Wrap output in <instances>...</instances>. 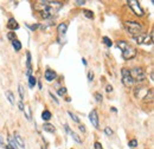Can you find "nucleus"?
I'll use <instances>...</instances> for the list:
<instances>
[{
    "label": "nucleus",
    "mask_w": 154,
    "mask_h": 149,
    "mask_svg": "<svg viewBox=\"0 0 154 149\" xmlns=\"http://www.w3.org/2000/svg\"><path fill=\"white\" fill-rule=\"evenodd\" d=\"M70 135H71V137L74 138L77 143H82V138H81V137H79V136L76 134V132H74V131H70Z\"/></svg>",
    "instance_id": "obj_20"
},
{
    "label": "nucleus",
    "mask_w": 154,
    "mask_h": 149,
    "mask_svg": "<svg viewBox=\"0 0 154 149\" xmlns=\"http://www.w3.org/2000/svg\"><path fill=\"white\" fill-rule=\"evenodd\" d=\"M134 96L137 99H142L146 102H152L153 101V90L148 87H142V85H137L134 89Z\"/></svg>",
    "instance_id": "obj_3"
},
{
    "label": "nucleus",
    "mask_w": 154,
    "mask_h": 149,
    "mask_svg": "<svg viewBox=\"0 0 154 149\" xmlns=\"http://www.w3.org/2000/svg\"><path fill=\"white\" fill-rule=\"evenodd\" d=\"M36 84H37L36 77L30 76V77H29V85H30V88H35V87H36Z\"/></svg>",
    "instance_id": "obj_19"
},
{
    "label": "nucleus",
    "mask_w": 154,
    "mask_h": 149,
    "mask_svg": "<svg viewBox=\"0 0 154 149\" xmlns=\"http://www.w3.org/2000/svg\"><path fill=\"white\" fill-rule=\"evenodd\" d=\"M18 107H19V109L23 111L24 110V104H23V102H19V104H18Z\"/></svg>",
    "instance_id": "obj_36"
},
{
    "label": "nucleus",
    "mask_w": 154,
    "mask_h": 149,
    "mask_svg": "<svg viewBox=\"0 0 154 149\" xmlns=\"http://www.w3.org/2000/svg\"><path fill=\"white\" fill-rule=\"evenodd\" d=\"M127 4H128L129 7H131L132 12L135 15H137V17H143V15H145V12L142 10V7L140 6L139 1H136V0H128Z\"/></svg>",
    "instance_id": "obj_6"
},
{
    "label": "nucleus",
    "mask_w": 154,
    "mask_h": 149,
    "mask_svg": "<svg viewBox=\"0 0 154 149\" xmlns=\"http://www.w3.org/2000/svg\"><path fill=\"white\" fill-rule=\"evenodd\" d=\"M68 26L69 24L67 21H64V23H61V24L57 26V32H58V36L62 37V36H65L67 33V30H68Z\"/></svg>",
    "instance_id": "obj_10"
},
{
    "label": "nucleus",
    "mask_w": 154,
    "mask_h": 149,
    "mask_svg": "<svg viewBox=\"0 0 154 149\" xmlns=\"http://www.w3.org/2000/svg\"><path fill=\"white\" fill-rule=\"evenodd\" d=\"M121 74H122V84L126 88H132L133 84H134V81L131 76V72H129V69L123 68L122 70H121Z\"/></svg>",
    "instance_id": "obj_7"
},
{
    "label": "nucleus",
    "mask_w": 154,
    "mask_h": 149,
    "mask_svg": "<svg viewBox=\"0 0 154 149\" xmlns=\"http://www.w3.org/2000/svg\"><path fill=\"white\" fill-rule=\"evenodd\" d=\"M93 79H94V72L89 71V72H88V81H89V82H93Z\"/></svg>",
    "instance_id": "obj_30"
},
{
    "label": "nucleus",
    "mask_w": 154,
    "mask_h": 149,
    "mask_svg": "<svg viewBox=\"0 0 154 149\" xmlns=\"http://www.w3.org/2000/svg\"><path fill=\"white\" fill-rule=\"evenodd\" d=\"M62 7H63L62 1L44 0V1H37V4H36V10L40 13V17L44 19H49V18L53 17Z\"/></svg>",
    "instance_id": "obj_1"
},
{
    "label": "nucleus",
    "mask_w": 154,
    "mask_h": 149,
    "mask_svg": "<svg viewBox=\"0 0 154 149\" xmlns=\"http://www.w3.org/2000/svg\"><path fill=\"white\" fill-rule=\"evenodd\" d=\"M18 90H19V95H20V99L23 101V99H24V88L21 87V85H19V87H18Z\"/></svg>",
    "instance_id": "obj_27"
},
{
    "label": "nucleus",
    "mask_w": 154,
    "mask_h": 149,
    "mask_svg": "<svg viewBox=\"0 0 154 149\" xmlns=\"http://www.w3.org/2000/svg\"><path fill=\"white\" fill-rule=\"evenodd\" d=\"M68 114H69V116L71 117V120H74L76 123H79V119H78V117H77L75 114H72L71 111H68Z\"/></svg>",
    "instance_id": "obj_25"
},
{
    "label": "nucleus",
    "mask_w": 154,
    "mask_h": 149,
    "mask_svg": "<svg viewBox=\"0 0 154 149\" xmlns=\"http://www.w3.org/2000/svg\"><path fill=\"white\" fill-rule=\"evenodd\" d=\"M42 119H43V121H49L51 119V113L49 110H44L42 114Z\"/></svg>",
    "instance_id": "obj_18"
},
{
    "label": "nucleus",
    "mask_w": 154,
    "mask_h": 149,
    "mask_svg": "<svg viewBox=\"0 0 154 149\" xmlns=\"http://www.w3.org/2000/svg\"><path fill=\"white\" fill-rule=\"evenodd\" d=\"M106 90H107L108 92H110V91H113V87H111V85H107V88H106Z\"/></svg>",
    "instance_id": "obj_37"
},
{
    "label": "nucleus",
    "mask_w": 154,
    "mask_h": 149,
    "mask_svg": "<svg viewBox=\"0 0 154 149\" xmlns=\"http://www.w3.org/2000/svg\"><path fill=\"white\" fill-rule=\"evenodd\" d=\"M94 97H95L96 102H102V99H103V96L101 95L100 92H95V93H94Z\"/></svg>",
    "instance_id": "obj_24"
},
{
    "label": "nucleus",
    "mask_w": 154,
    "mask_h": 149,
    "mask_svg": "<svg viewBox=\"0 0 154 149\" xmlns=\"http://www.w3.org/2000/svg\"><path fill=\"white\" fill-rule=\"evenodd\" d=\"M5 149H15L13 146H11V144H7L6 147H5Z\"/></svg>",
    "instance_id": "obj_39"
},
{
    "label": "nucleus",
    "mask_w": 154,
    "mask_h": 149,
    "mask_svg": "<svg viewBox=\"0 0 154 149\" xmlns=\"http://www.w3.org/2000/svg\"><path fill=\"white\" fill-rule=\"evenodd\" d=\"M87 1H85V0H82V1H79V0H78V1H76V5L77 6H82V5H84Z\"/></svg>",
    "instance_id": "obj_34"
},
{
    "label": "nucleus",
    "mask_w": 154,
    "mask_h": 149,
    "mask_svg": "<svg viewBox=\"0 0 154 149\" xmlns=\"http://www.w3.org/2000/svg\"><path fill=\"white\" fill-rule=\"evenodd\" d=\"M78 128H79V130L82 131V132H85V131H87V129H85V127H84L83 124H79V127H78Z\"/></svg>",
    "instance_id": "obj_33"
},
{
    "label": "nucleus",
    "mask_w": 154,
    "mask_h": 149,
    "mask_svg": "<svg viewBox=\"0 0 154 149\" xmlns=\"http://www.w3.org/2000/svg\"><path fill=\"white\" fill-rule=\"evenodd\" d=\"M102 40H103L104 44L108 46V48H110V46L113 45V42L110 40V38H108V37H103V38H102Z\"/></svg>",
    "instance_id": "obj_21"
},
{
    "label": "nucleus",
    "mask_w": 154,
    "mask_h": 149,
    "mask_svg": "<svg viewBox=\"0 0 154 149\" xmlns=\"http://www.w3.org/2000/svg\"><path fill=\"white\" fill-rule=\"evenodd\" d=\"M50 96H51V97L55 99V102H56V103H58V99H57V98H56V97L53 96V93H52V92H50Z\"/></svg>",
    "instance_id": "obj_38"
},
{
    "label": "nucleus",
    "mask_w": 154,
    "mask_h": 149,
    "mask_svg": "<svg viewBox=\"0 0 154 149\" xmlns=\"http://www.w3.org/2000/svg\"><path fill=\"white\" fill-rule=\"evenodd\" d=\"M12 46L14 48L15 51H20L21 50V44H20V42L18 40V39H14V40L12 42Z\"/></svg>",
    "instance_id": "obj_15"
},
{
    "label": "nucleus",
    "mask_w": 154,
    "mask_h": 149,
    "mask_svg": "<svg viewBox=\"0 0 154 149\" xmlns=\"http://www.w3.org/2000/svg\"><path fill=\"white\" fill-rule=\"evenodd\" d=\"M94 148H95V149H103L100 142H95V143H94Z\"/></svg>",
    "instance_id": "obj_32"
},
{
    "label": "nucleus",
    "mask_w": 154,
    "mask_h": 149,
    "mask_svg": "<svg viewBox=\"0 0 154 149\" xmlns=\"http://www.w3.org/2000/svg\"><path fill=\"white\" fill-rule=\"evenodd\" d=\"M42 149H46V147H45V146H43V147H42Z\"/></svg>",
    "instance_id": "obj_41"
},
{
    "label": "nucleus",
    "mask_w": 154,
    "mask_h": 149,
    "mask_svg": "<svg viewBox=\"0 0 154 149\" xmlns=\"http://www.w3.org/2000/svg\"><path fill=\"white\" fill-rule=\"evenodd\" d=\"M7 27H9L10 30H18L19 28V25L17 20H15L14 18H10L9 19V23H7Z\"/></svg>",
    "instance_id": "obj_12"
},
{
    "label": "nucleus",
    "mask_w": 154,
    "mask_h": 149,
    "mask_svg": "<svg viewBox=\"0 0 154 149\" xmlns=\"http://www.w3.org/2000/svg\"><path fill=\"white\" fill-rule=\"evenodd\" d=\"M24 113H25V116H26V119L27 120H31V109H30V107L26 104V105H24V110H23Z\"/></svg>",
    "instance_id": "obj_17"
},
{
    "label": "nucleus",
    "mask_w": 154,
    "mask_h": 149,
    "mask_svg": "<svg viewBox=\"0 0 154 149\" xmlns=\"http://www.w3.org/2000/svg\"><path fill=\"white\" fill-rule=\"evenodd\" d=\"M82 60H83V64H84V65H87V64H88V63H87V60H85V59H84V58H83V59H82Z\"/></svg>",
    "instance_id": "obj_40"
},
{
    "label": "nucleus",
    "mask_w": 154,
    "mask_h": 149,
    "mask_svg": "<svg viewBox=\"0 0 154 149\" xmlns=\"http://www.w3.org/2000/svg\"><path fill=\"white\" fill-rule=\"evenodd\" d=\"M104 132H106V135H108V136H111L113 134H114V131L111 130L110 127H106V129H104Z\"/></svg>",
    "instance_id": "obj_26"
},
{
    "label": "nucleus",
    "mask_w": 154,
    "mask_h": 149,
    "mask_svg": "<svg viewBox=\"0 0 154 149\" xmlns=\"http://www.w3.org/2000/svg\"><path fill=\"white\" fill-rule=\"evenodd\" d=\"M7 38H9L10 40H12V42H13L14 39H15V33H14V32H10L9 34H7Z\"/></svg>",
    "instance_id": "obj_29"
},
{
    "label": "nucleus",
    "mask_w": 154,
    "mask_h": 149,
    "mask_svg": "<svg viewBox=\"0 0 154 149\" xmlns=\"http://www.w3.org/2000/svg\"><path fill=\"white\" fill-rule=\"evenodd\" d=\"M129 72H131V76L133 78L134 83H143L146 81V74L145 71L141 69V68H135V69H132L129 70Z\"/></svg>",
    "instance_id": "obj_5"
},
{
    "label": "nucleus",
    "mask_w": 154,
    "mask_h": 149,
    "mask_svg": "<svg viewBox=\"0 0 154 149\" xmlns=\"http://www.w3.org/2000/svg\"><path fill=\"white\" fill-rule=\"evenodd\" d=\"M27 26H29V27H30L32 31H35L36 28H38V26H39V25H27Z\"/></svg>",
    "instance_id": "obj_35"
},
{
    "label": "nucleus",
    "mask_w": 154,
    "mask_h": 149,
    "mask_svg": "<svg viewBox=\"0 0 154 149\" xmlns=\"http://www.w3.org/2000/svg\"><path fill=\"white\" fill-rule=\"evenodd\" d=\"M116 45L122 51V57L125 60H131L136 56V49L131 44H128L126 40H117Z\"/></svg>",
    "instance_id": "obj_2"
},
{
    "label": "nucleus",
    "mask_w": 154,
    "mask_h": 149,
    "mask_svg": "<svg viewBox=\"0 0 154 149\" xmlns=\"http://www.w3.org/2000/svg\"><path fill=\"white\" fill-rule=\"evenodd\" d=\"M125 27H126L127 32L129 34H132L133 37L137 36V34H141V32H142V25L140 24L139 21H134V20L126 21L125 23Z\"/></svg>",
    "instance_id": "obj_4"
},
{
    "label": "nucleus",
    "mask_w": 154,
    "mask_h": 149,
    "mask_svg": "<svg viewBox=\"0 0 154 149\" xmlns=\"http://www.w3.org/2000/svg\"><path fill=\"white\" fill-rule=\"evenodd\" d=\"M5 95H6V98L9 99L10 103H11V104H14V96H13L12 91H6V92H5Z\"/></svg>",
    "instance_id": "obj_16"
},
{
    "label": "nucleus",
    "mask_w": 154,
    "mask_h": 149,
    "mask_svg": "<svg viewBox=\"0 0 154 149\" xmlns=\"http://www.w3.org/2000/svg\"><path fill=\"white\" fill-rule=\"evenodd\" d=\"M83 13H84V15L87 18H89V19H93L94 18V13L91 12V11H89V10H84L83 11Z\"/></svg>",
    "instance_id": "obj_23"
},
{
    "label": "nucleus",
    "mask_w": 154,
    "mask_h": 149,
    "mask_svg": "<svg viewBox=\"0 0 154 149\" xmlns=\"http://www.w3.org/2000/svg\"><path fill=\"white\" fill-rule=\"evenodd\" d=\"M133 39L137 43V44H146V45H148V44H152L153 42V38H152V34L148 36V34H137V36H134Z\"/></svg>",
    "instance_id": "obj_8"
},
{
    "label": "nucleus",
    "mask_w": 154,
    "mask_h": 149,
    "mask_svg": "<svg viewBox=\"0 0 154 149\" xmlns=\"http://www.w3.org/2000/svg\"><path fill=\"white\" fill-rule=\"evenodd\" d=\"M89 120H90L91 124L94 125V127L96 129H99V115H97V111L96 109H93V110L90 111V114H89Z\"/></svg>",
    "instance_id": "obj_9"
},
{
    "label": "nucleus",
    "mask_w": 154,
    "mask_h": 149,
    "mask_svg": "<svg viewBox=\"0 0 154 149\" xmlns=\"http://www.w3.org/2000/svg\"><path fill=\"white\" fill-rule=\"evenodd\" d=\"M128 144L131 146L132 148H135V147L137 146V141H136V140H131V141L128 142Z\"/></svg>",
    "instance_id": "obj_28"
},
{
    "label": "nucleus",
    "mask_w": 154,
    "mask_h": 149,
    "mask_svg": "<svg viewBox=\"0 0 154 149\" xmlns=\"http://www.w3.org/2000/svg\"><path fill=\"white\" fill-rule=\"evenodd\" d=\"M44 76H45V79H46L47 82H52V81L56 79V77H57V74H56L53 70L47 69L46 71H45V74H44Z\"/></svg>",
    "instance_id": "obj_11"
},
{
    "label": "nucleus",
    "mask_w": 154,
    "mask_h": 149,
    "mask_svg": "<svg viewBox=\"0 0 154 149\" xmlns=\"http://www.w3.org/2000/svg\"><path fill=\"white\" fill-rule=\"evenodd\" d=\"M43 129H44V131H47V132H55L56 131V128L53 127L52 124H50V123H45L44 125H43Z\"/></svg>",
    "instance_id": "obj_14"
},
{
    "label": "nucleus",
    "mask_w": 154,
    "mask_h": 149,
    "mask_svg": "<svg viewBox=\"0 0 154 149\" xmlns=\"http://www.w3.org/2000/svg\"><path fill=\"white\" fill-rule=\"evenodd\" d=\"M64 93H67V89H65V88H61V89H58V95L63 96Z\"/></svg>",
    "instance_id": "obj_31"
},
{
    "label": "nucleus",
    "mask_w": 154,
    "mask_h": 149,
    "mask_svg": "<svg viewBox=\"0 0 154 149\" xmlns=\"http://www.w3.org/2000/svg\"><path fill=\"white\" fill-rule=\"evenodd\" d=\"M14 140H15V144L19 146L20 148H25V143H24V141L21 138V136L18 134V132H14Z\"/></svg>",
    "instance_id": "obj_13"
},
{
    "label": "nucleus",
    "mask_w": 154,
    "mask_h": 149,
    "mask_svg": "<svg viewBox=\"0 0 154 149\" xmlns=\"http://www.w3.org/2000/svg\"><path fill=\"white\" fill-rule=\"evenodd\" d=\"M31 53L27 51L26 52V65H27V69H30L31 68Z\"/></svg>",
    "instance_id": "obj_22"
}]
</instances>
